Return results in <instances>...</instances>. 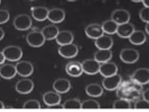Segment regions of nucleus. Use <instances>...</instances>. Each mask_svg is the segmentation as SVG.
Segmentation results:
<instances>
[{
    "mask_svg": "<svg viewBox=\"0 0 149 112\" xmlns=\"http://www.w3.org/2000/svg\"><path fill=\"white\" fill-rule=\"evenodd\" d=\"M5 108V105L3 104V103L1 101H0V109H4Z\"/></svg>",
    "mask_w": 149,
    "mask_h": 112,
    "instance_id": "obj_40",
    "label": "nucleus"
},
{
    "mask_svg": "<svg viewBox=\"0 0 149 112\" xmlns=\"http://www.w3.org/2000/svg\"><path fill=\"white\" fill-rule=\"evenodd\" d=\"M141 2L143 4V7H149V0H143V1H141Z\"/></svg>",
    "mask_w": 149,
    "mask_h": 112,
    "instance_id": "obj_37",
    "label": "nucleus"
},
{
    "mask_svg": "<svg viewBox=\"0 0 149 112\" xmlns=\"http://www.w3.org/2000/svg\"><path fill=\"white\" fill-rule=\"evenodd\" d=\"M42 99L45 105L50 107H54L60 105L61 103V94L54 91L46 92L43 94Z\"/></svg>",
    "mask_w": 149,
    "mask_h": 112,
    "instance_id": "obj_10",
    "label": "nucleus"
},
{
    "mask_svg": "<svg viewBox=\"0 0 149 112\" xmlns=\"http://www.w3.org/2000/svg\"><path fill=\"white\" fill-rule=\"evenodd\" d=\"M65 18V11L60 8H53L49 10L47 19L53 24L61 23Z\"/></svg>",
    "mask_w": 149,
    "mask_h": 112,
    "instance_id": "obj_15",
    "label": "nucleus"
},
{
    "mask_svg": "<svg viewBox=\"0 0 149 112\" xmlns=\"http://www.w3.org/2000/svg\"><path fill=\"white\" fill-rule=\"evenodd\" d=\"M6 61L5 57L2 52H0V64H2L5 63Z\"/></svg>",
    "mask_w": 149,
    "mask_h": 112,
    "instance_id": "obj_36",
    "label": "nucleus"
},
{
    "mask_svg": "<svg viewBox=\"0 0 149 112\" xmlns=\"http://www.w3.org/2000/svg\"><path fill=\"white\" fill-rule=\"evenodd\" d=\"M5 59L11 62L18 61L23 55L22 50L17 46H9L5 47L2 51Z\"/></svg>",
    "mask_w": 149,
    "mask_h": 112,
    "instance_id": "obj_1",
    "label": "nucleus"
},
{
    "mask_svg": "<svg viewBox=\"0 0 149 112\" xmlns=\"http://www.w3.org/2000/svg\"><path fill=\"white\" fill-rule=\"evenodd\" d=\"M81 65L83 72L88 75H93L99 73L101 64L94 58H89L83 61Z\"/></svg>",
    "mask_w": 149,
    "mask_h": 112,
    "instance_id": "obj_9",
    "label": "nucleus"
},
{
    "mask_svg": "<svg viewBox=\"0 0 149 112\" xmlns=\"http://www.w3.org/2000/svg\"><path fill=\"white\" fill-rule=\"evenodd\" d=\"M145 33L146 35H149V23H146L145 27Z\"/></svg>",
    "mask_w": 149,
    "mask_h": 112,
    "instance_id": "obj_39",
    "label": "nucleus"
},
{
    "mask_svg": "<svg viewBox=\"0 0 149 112\" xmlns=\"http://www.w3.org/2000/svg\"><path fill=\"white\" fill-rule=\"evenodd\" d=\"M140 19L145 23H149V7H142L139 12Z\"/></svg>",
    "mask_w": 149,
    "mask_h": 112,
    "instance_id": "obj_32",
    "label": "nucleus"
},
{
    "mask_svg": "<svg viewBox=\"0 0 149 112\" xmlns=\"http://www.w3.org/2000/svg\"><path fill=\"white\" fill-rule=\"evenodd\" d=\"M135 30V26L131 22H127L118 25L116 34L122 38H128Z\"/></svg>",
    "mask_w": 149,
    "mask_h": 112,
    "instance_id": "obj_18",
    "label": "nucleus"
},
{
    "mask_svg": "<svg viewBox=\"0 0 149 112\" xmlns=\"http://www.w3.org/2000/svg\"><path fill=\"white\" fill-rule=\"evenodd\" d=\"M1 1H0V4H1Z\"/></svg>",
    "mask_w": 149,
    "mask_h": 112,
    "instance_id": "obj_41",
    "label": "nucleus"
},
{
    "mask_svg": "<svg viewBox=\"0 0 149 112\" xmlns=\"http://www.w3.org/2000/svg\"><path fill=\"white\" fill-rule=\"evenodd\" d=\"M113 108L117 109H130L131 108V103L128 100L120 98L115 101L113 104Z\"/></svg>",
    "mask_w": 149,
    "mask_h": 112,
    "instance_id": "obj_30",
    "label": "nucleus"
},
{
    "mask_svg": "<svg viewBox=\"0 0 149 112\" xmlns=\"http://www.w3.org/2000/svg\"><path fill=\"white\" fill-rule=\"evenodd\" d=\"M65 71L68 75L73 77H79L83 73L81 63L78 61H70L68 62Z\"/></svg>",
    "mask_w": 149,
    "mask_h": 112,
    "instance_id": "obj_16",
    "label": "nucleus"
},
{
    "mask_svg": "<svg viewBox=\"0 0 149 112\" xmlns=\"http://www.w3.org/2000/svg\"><path fill=\"white\" fill-rule=\"evenodd\" d=\"M79 48L74 43L60 46L58 48L59 54L65 58H72L78 55Z\"/></svg>",
    "mask_w": 149,
    "mask_h": 112,
    "instance_id": "obj_8",
    "label": "nucleus"
},
{
    "mask_svg": "<svg viewBox=\"0 0 149 112\" xmlns=\"http://www.w3.org/2000/svg\"><path fill=\"white\" fill-rule=\"evenodd\" d=\"M5 33L4 30L2 28H0V41L3 39V38L5 36Z\"/></svg>",
    "mask_w": 149,
    "mask_h": 112,
    "instance_id": "obj_38",
    "label": "nucleus"
},
{
    "mask_svg": "<svg viewBox=\"0 0 149 112\" xmlns=\"http://www.w3.org/2000/svg\"><path fill=\"white\" fill-rule=\"evenodd\" d=\"M131 16L129 11L123 8H117L111 14V19L119 25L122 24L129 22Z\"/></svg>",
    "mask_w": 149,
    "mask_h": 112,
    "instance_id": "obj_7",
    "label": "nucleus"
},
{
    "mask_svg": "<svg viewBox=\"0 0 149 112\" xmlns=\"http://www.w3.org/2000/svg\"><path fill=\"white\" fill-rule=\"evenodd\" d=\"M34 82L29 78L21 79L17 82L15 85V89L21 94H28L33 90Z\"/></svg>",
    "mask_w": 149,
    "mask_h": 112,
    "instance_id": "obj_12",
    "label": "nucleus"
},
{
    "mask_svg": "<svg viewBox=\"0 0 149 112\" xmlns=\"http://www.w3.org/2000/svg\"><path fill=\"white\" fill-rule=\"evenodd\" d=\"M13 24L16 29L25 31L31 27L32 20L31 17L27 14H20L15 17Z\"/></svg>",
    "mask_w": 149,
    "mask_h": 112,
    "instance_id": "obj_3",
    "label": "nucleus"
},
{
    "mask_svg": "<svg viewBox=\"0 0 149 112\" xmlns=\"http://www.w3.org/2000/svg\"><path fill=\"white\" fill-rule=\"evenodd\" d=\"M143 99L146 100L149 102V89H146L145 91H143L142 94Z\"/></svg>",
    "mask_w": 149,
    "mask_h": 112,
    "instance_id": "obj_35",
    "label": "nucleus"
},
{
    "mask_svg": "<svg viewBox=\"0 0 149 112\" xmlns=\"http://www.w3.org/2000/svg\"><path fill=\"white\" fill-rule=\"evenodd\" d=\"M118 67L116 63L107 62L102 63L100 65L99 73L104 77H109L117 74Z\"/></svg>",
    "mask_w": 149,
    "mask_h": 112,
    "instance_id": "obj_17",
    "label": "nucleus"
},
{
    "mask_svg": "<svg viewBox=\"0 0 149 112\" xmlns=\"http://www.w3.org/2000/svg\"><path fill=\"white\" fill-rule=\"evenodd\" d=\"M71 86L70 81L64 78H60L55 80L53 85L54 91L59 94L67 93L70 90Z\"/></svg>",
    "mask_w": 149,
    "mask_h": 112,
    "instance_id": "obj_14",
    "label": "nucleus"
},
{
    "mask_svg": "<svg viewBox=\"0 0 149 112\" xmlns=\"http://www.w3.org/2000/svg\"><path fill=\"white\" fill-rule=\"evenodd\" d=\"M74 39V35L70 31L64 30L59 31L55 41L59 46H63L72 43Z\"/></svg>",
    "mask_w": 149,
    "mask_h": 112,
    "instance_id": "obj_19",
    "label": "nucleus"
},
{
    "mask_svg": "<svg viewBox=\"0 0 149 112\" xmlns=\"http://www.w3.org/2000/svg\"><path fill=\"white\" fill-rule=\"evenodd\" d=\"M134 108L137 109H148L149 108V102L144 99H140L136 102Z\"/></svg>",
    "mask_w": 149,
    "mask_h": 112,
    "instance_id": "obj_33",
    "label": "nucleus"
},
{
    "mask_svg": "<svg viewBox=\"0 0 149 112\" xmlns=\"http://www.w3.org/2000/svg\"><path fill=\"white\" fill-rule=\"evenodd\" d=\"M121 81V76L117 74L111 76L104 77L102 80V86L106 90L113 91L119 87Z\"/></svg>",
    "mask_w": 149,
    "mask_h": 112,
    "instance_id": "obj_5",
    "label": "nucleus"
},
{
    "mask_svg": "<svg viewBox=\"0 0 149 112\" xmlns=\"http://www.w3.org/2000/svg\"><path fill=\"white\" fill-rule=\"evenodd\" d=\"M100 107L99 102L95 99H87L81 102V109H100Z\"/></svg>",
    "mask_w": 149,
    "mask_h": 112,
    "instance_id": "obj_29",
    "label": "nucleus"
},
{
    "mask_svg": "<svg viewBox=\"0 0 149 112\" xmlns=\"http://www.w3.org/2000/svg\"><path fill=\"white\" fill-rule=\"evenodd\" d=\"M16 74L15 66L12 64H5L0 67V76L5 79H11Z\"/></svg>",
    "mask_w": 149,
    "mask_h": 112,
    "instance_id": "obj_22",
    "label": "nucleus"
},
{
    "mask_svg": "<svg viewBox=\"0 0 149 112\" xmlns=\"http://www.w3.org/2000/svg\"><path fill=\"white\" fill-rule=\"evenodd\" d=\"M131 80L140 85L149 83V70L147 68H139L135 70L131 76Z\"/></svg>",
    "mask_w": 149,
    "mask_h": 112,
    "instance_id": "obj_6",
    "label": "nucleus"
},
{
    "mask_svg": "<svg viewBox=\"0 0 149 112\" xmlns=\"http://www.w3.org/2000/svg\"><path fill=\"white\" fill-rule=\"evenodd\" d=\"M26 41L30 46L34 48H39L44 44L46 40L41 31L35 30L30 32L27 34Z\"/></svg>",
    "mask_w": 149,
    "mask_h": 112,
    "instance_id": "obj_4",
    "label": "nucleus"
},
{
    "mask_svg": "<svg viewBox=\"0 0 149 112\" xmlns=\"http://www.w3.org/2000/svg\"><path fill=\"white\" fill-rule=\"evenodd\" d=\"M84 32L87 36L95 40L104 34L101 25L98 23H93L88 25L85 28Z\"/></svg>",
    "mask_w": 149,
    "mask_h": 112,
    "instance_id": "obj_13",
    "label": "nucleus"
},
{
    "mask_svg": "<svg viewBox=\"0 0 149 112\" xmlns=\"http://www.w3.org/2000/svg\"><path fill=\"white\" fill-rule=\"evenodd\" d=\"M10 13L6 10H0V24H3L9 20Z\"/></svg>",
    "mask_w": 149,
    "mask_h": 112,
    "instance_id": "obj_34",
    "label": "nucleus"
},
{
    "mask_svg": "<svg viewBox=\"0 0 149 112\" xmlns=\"http://www.w3.org/2000/svg\"><path fill=\"white\" fill-rule=\"evenodd\" d=\"M16 72L18 75L24 77H27L31 75L34 72L33 64L26 61H22L16 63Z\"/></svg>",
    "mask_w": 149,
    "mask_h": 112,
    "instance_id": "obj_11",
    "label": "nucleus"
},
{
    "mask_svg": "<svg viewBox=\"0 0 149 112\" xmlns=\"http://www.w3.org/2000/svg\"><path fill=\"white\" fill-rule=\"evenodd\" d=\"M40 102L35 99H30L26 101L23 105L24 109H40Z\"/></svg>",
    "mask_w": 149,
    "mask_h": 112,
    "instance_id": "obj_31",
    "label": "nucleus"
},
{
    "mask_svg": "<svg viewBox=\"0 0 149 112\" xmlns=\"http://www.w3.org/2000/svg\"><path fill=\"white\" fill-rule=\"evenodd\" d=\"M95 46L98 49H111L113 45V40L108 35H102L95 40Z\"/></svg>",
    "mask_w": 149,
    "mask_h": 112,
    "instance_id": "obj_20",
    "label": "nucleus"
},
{
    "mask_svg": "<svg viewBox=\"0 0 149 112\" xmlns=\"http://www.w3.org/2000/svg\"><path fill=\"white\" fill-rule=\"evenodd\" d=\"M112 57L111 49H98L94 54V59L100 64L109 62Z\"/></svg>",
    "mask_w": 149,
    "mask_h": 112,
    "instance_id": "obj_23",
    "label": "nucleus"
},
{
    "mask_svg": "<svg viewBox=\"0 0 149 112\" xmlns=\"http://www.w3.org/2000/svg\"><path fill=\"white\" fill-rule=\"evenodd\" d=\"M144 32L140 30H135L129 38V41L132 44L140 46L146 42L147 36Z\"/></svg>",
    "mask_w": 149,
    "mask_h": 112,
    "instance_id": "obj_24",
    "label": "nucleus"
},
{
    "mask_svg": "<svg viewBox=\"0 0 149 112\" xmlns=\"http://www.w3.org/2000/svg\"><path fill=\"white\" fill-rule=\"evenodd\" d=\"M101 26L104 33H106L109 35L116 33L118 28V25L111 19L103 21Z\"/></svg>",
    "mask_w": 149,
    "mask_h": 112,
    "instance_id": "obj_27",
    "label": "nucleus"
},
{
    "mask_svg": "<svg viewBox=\"0 0 149 112\" xmlns=\"http://www.w3.org/2000/svg\"><path fill=\"white\" fill-rule=\"evenodd\" d=\"M41 32L46 41H52L55 39L59 30L54 24H50L42 28Z\"/></svg>",
    "mask_w": 149,
    "mask_h": 112,
    "instance_id": "obj_21",
    "label": "nucleus"
},
{
    "mask_svg": "<svg viewBox=\"0 0 149 112\" xmlns=\"http://www.w3.org/2000/svg\"><path fill=\"white\" fill-rule=\"evenodd\" d=\"M81 102L77 98H71L67 100L63 104L62 108L67 109H81Z\"/></svg>",
    "mask_w": 149,
    "mask_h": 112,
    "instance_id": "obj_28",
    "label": "nucleus"
},
{
    "mask_svg": "<svg viewBox=\"0 0 149 112\" xmlns=\"http://www.w3.org/2000/svg\"><path fill=\"white\" fill-rule=\"evenodd\" d=\"M140 54L134 48H123L120 53V58L123 62L127 64H133L139 60Z\"/></svg>",
    "mask_w": 149,
    "mask_h": 112,
    "instance_id": "obj_2",
    "label": "nucleus"
},
{
    "mask_svg": "<svg viewBox=\"0 0 149 112\" xmlns=\"http://www.w3.org/2000/svg\"><path fill=\"white\" fill-rule=\"evenodd\" d=\"M49 10L44 6L34 7L32 10V16L35 20L42 21L47 19Z\"/></svg>",
    "mask_w": 149,
    "mask_h": 112,
    "instance_id": "obj_26",
    "label": "nucleus"
},
{
    "mask_svg": "<svg viewBox=\"0 0 149 112\" xmlns=\"http://www.w3.org/2000/svg\"><path fill=\"white\" fill-rule=\"evenodd\" d=\"M85 91L88 96L93 98H98L103 94V88L99 84L92 83L86 86Z\"/></svg>",
    "mask_w": 149,
    "mask_h": 112,
    "instance_id": "obj_25",
    "label": "nucleus"
}]
</instances>
